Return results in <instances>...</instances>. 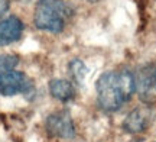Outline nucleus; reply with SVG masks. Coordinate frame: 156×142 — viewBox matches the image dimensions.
Listing matches in <instances>:
<instances>
[{
  "label": "nucleus",
  "instance_id": "obj_1",
  "mask_svg": "<svg viewBox=\"0 0 156 142\" xmlns=\"http://www.w3.org/2000/svg\"><path fill=\"white\" fill-rule=\"evenodd\" d=\"M97 102L106 112H119L129 103L136 91L134 73L129 70L106 71L95 83Z\"/></svg>",
  "mask_w": 156,
  "mask_h": 142
},
{
  "label": "nucleus",
  "instance_id": "obj_2",
  "mask_svg": "<svg viewBox=\"0 0 156 142\" xmlns=\"http://www.w3.org/2000/svg\"><path fill=\"white\" fill-rule=\"evenodd\" d=\"M73 13V7L64 0H39L35 6L34 23L41 31L61 34Z\"/></svg>",
  "mask_w": 156,
  "mask_h": 142
},
{
  "label": "nucleus",
  "instance_id": "obj_3",
  "mask_svg": "<svg viewBox=\"0 0 156 142\" xmlns=\"http://www.w3.org/2000/svg\"><path fill=\"white\" fill-rule=\"evenodd\" d=\"M136 91L146 104L156 102V63H147L134 73Z\"/></svg>",
  "mask_w": 156,
  "mask_h": 142
},
{
  "label": "nucleus",
  "instance_id": "obj_4",
  "mask_svg": "<svg viewBox=\"0 0 156 142\" xmlns=\"http://www.w3.org/2000/svg\"><path fill=\"white\" fill-rule=\"evenodd\" d=\"M46 131L51 137L59 139H73L75 137V125L67 110H58L51 113L45 122Z\"/></svg>",
  "mask_w": 156,
  "mask_h": 142
},
{
  "label": "nucleus",
  "instance_id": "obj_5",
  "mask_svg": "<svg viewBox=\"0 0 156 142\" xmlns=\"http://www.w3.org/2000/svg\"><path fill=\"white\" fill-rule=\"evenodd\" d=\"M155 120V112L149 104L133 109L123 120V129L130 135H137L147 131Z\"/></svg>",
  "mask_w": 156,
  "mask_h": 142
},
{
  "label": "nucleus",
  "instance_id": "obj_6",
  "mask_svg": "<svg viewBox=\"0 0 156 142\" xmlns=\"http://www.w3.org/2000/svg\"><path fill=\"white\" fill-rule=\"evenodd\" d=\"M32 89V81L22 71L12 70L0 75V94L2 96H16L29 93Z\"/></svg>",
  "mask_w": 156,
  "mask_h": 142
},
{
  "label": "nucleus",
  "instance_id": "obj_7",
  "mask_svg": "<svg viewBox=\"0 0 156 142\" xmlns=\"http://www.w3.org/2000/svg\"><path fill=\"white\" fill-rule=\"evenodd\" d=\"M25 25L17 16H9L0 20V46L10 45L20 39Z\"/></svg>",
  "mask_w": 156,
  "mask_h": 142
},
{
  "label": "nucleus",
  "instance_id": "obj_8",
  "mask_svg": "<svg viewBox=\"0 0 156 142\" xmlns=\"http://www.w3.org/2000/svg\"><path fill=\"white\" fill-rule=\"evenodd\" d=\"M49 93L51 96L59 100L62 103L71 102L73 99H75L77 96V91L75 87L71 81L64 78H54L49 81Z\"/></svg>",
  "mask_w": 156,
  "mask_h": 142
},
{
  "label": "nucleus",
  "instance_id": "obj_9",
  "mask_svg": "<svg viewBox=\"0 0 156 142\" xmlns=\"http://www.w3.org/2000/svg\"><path fill=\"white\" fill-rule=\"evenodd\" d=\"M68 71H69L74 81L78 83V84H81L84 77H85V74H87V67L84 65V63L81 60L75 58V60H73L71 63L68 64Z\"/></svg>",
  "mask_w": 156,
  "mask_h": 142
},
{
  "label": "nucleus",
  "instance_id": "obj_10",
  "mask_svg": "<svg viewBox=\"0 0 156 142\" xmlns=\"http://www.w3.org/2000/svg\"><path fill=\"white\" fill-rule=\"evenodd\" d=\"M17 64H19V58H17L16 55L0 54V75L7 73V71L15 70Z\"/></svg>",
  "mask_w": 156,
  "mask_h": 142
},
{
  "label": "nucleus",
  "instance_id": "obj_11",
  "mask_svg": "<svg viewBox=\"0 0 156 142\" xmlns=\"http://www.w3.org/2000/svg\"><path fill=\"white\" fill-rule=\"evenodd\" d=\"M9 6H10V2H9V0H0V17L9 10Z\"/></svg>",
  "mask_w": 156,
  "mask_h": 142
},
{
  "label": "nucleus",
  "instance_id": "obj_12",
  "mask_svg": "<svg viewBox=\"0 0 156 142\" xmlns=\"http://www.w3.org/2000/svg\"><path fill=\"white\" fill-rule=\"evenodd\" d=\"M90 3H98V2H103V0H88Z\"/></svg>",
  "mask_w": 156,
  "mask_h": 142
},
{
  "label": "nucleus",
  "instance_id": "obj_13",
  "mask_svg": "<svg viewBox=\"0 0 156 142\" xmlns=\"http://www.w3.org/2000/svg\"><path fill=\"white\" fill-rule=\"evenodd\" d=\"M130 142H142V139H133V141H130Z\"/></svg>",
  "mask_w": 156,
  "mask_h": 142
}]
</instances>
